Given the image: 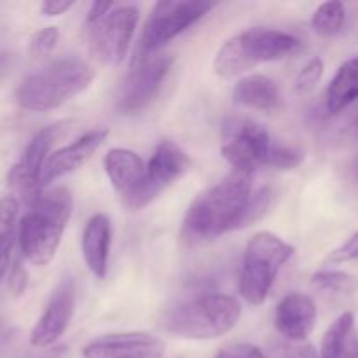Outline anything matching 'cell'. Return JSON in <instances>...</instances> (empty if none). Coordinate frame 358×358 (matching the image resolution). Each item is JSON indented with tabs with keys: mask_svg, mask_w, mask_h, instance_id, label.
<instances>
[{
	"mask_svg": "<svg viewBox=\"0 0 358 358\" xmlns=\"http://www.w3.org/2000/svg\"><path fill=\"white\" fill-rule=\"evenodd\" d=\"M114 3L112 2H94L91 3L90 7V13H87V23L94 24L98 23L100 20H103L108 13L112 10Z\"/></svg>",
	"mask_w": 358,
	"mask_h": 358,
	"instance_id": "34",
	"label": "cell"
},
{
	"mask_svg": "<svg viewBox=\"0 0 358 358\" xmlns=\"http://www.w3.org/2000/svg\"><path fill=\"white\" fill-rule=\"evenodd\" d=\"M103 166L115 191L124 198V203L138 191L145 178V163L138 154L129 149L115 147L108 150Z\"/></svg>",
	"mask_w": 358,
	"mask_h": 358,
	"instance_id": "17",
	"label": "cell"
},
{
	"mask_svg": "<svg viewBox=\"0 0 358 358\" xmlns=\"http://www.w3.org/2000/svg\"><path fill=\"white\" fill-rule=\"evenodd\" d=\"M266 358H320V353L304 343L280 341L266 352Z\"/></svg>",
	"mask_w": 358,
	"mask_h": 358,
	"instance_id": "28",
	"label": "cell"
},
{
	"mask_svg": "<svg viewBox=\"0 0 358 358\" xmlns=\"http://www.w3.org/2000/svg\"><path fill=\"white\" fill-rule=\"evenodd\" d=\"M215 358H266V353L254 345L238 343V345H231L220 350Z\"/></svg>",
	"mask_w": 358,
	"mask_h": 358,
	"instance_id": "31",
	"label": "cell"
},
{
	"mask_svg": "<svg viewBox=\"0 0 358 358\" xmlns=\"http://www.w3.org/2000/svg\"><path fill=\"white\" fill-rule=\"evenodd\" d=\"M217 2L208 0H161L150 10L133 63L156 55L163 45L205 17Z\"/></svg>",
	"mask_w": 358,
	"mask_h": 358,
	"instance_id": "7",
	"label": "cell"
},
{
	"mask_svg": "<svg viewBox=\"0 0 358 358\" xmlns=\"http://www.w3.org/2000/svg\"><path fill=\"white\" fill-rule=\"evenodd\" d=\"M271 136L268 129L247 117H229L222 124V152L224 159L234 171L254 175L257 168L266 166Z\"/></svg>",
	"mask_w": 358,
	"mask_h": 358,
	"instance_id": "8",
	"label": "cell"
},
{
	"mask_svg": "<svg viewBox=\"0 0 358 358\" xmlns=\"http://www.w3.org/2000/svg\"><path fill=\"white\" fill-rule=\"evenodd\" d=\"M66 126H69V122H55V124L42 128L30 140L27 149L21 154L20 161L10 168L9 177H7L9 187L14 189L28 206L34 205L44 192V189L41 187L42 168L48 161L52 143L56 142V138L62 135Z\"/></svg>",
	"mask_w": 358,
	"mask_h": 358,
	"instance_id": "12",
	"label": "cell"
},
{
	"mask_svg": "<svg viewBox=\"0 0 358 358\" xmlns=\"http://www.w3.org/2000/svg\"><path fill=\"white\" fill-rule=\"evenodd\" d=\"M358 100V56L343 63L325 91V108L329 114H339Z\"/></svg>",
	"mask_w": 358,
	"mask_h": 358,
	"instance_id": "21",
	"label": "cell"
},
{
	"mask_svg": "<svg viewBox=\"0 0 358 358\" xmlns=\"http://www.w3.org/2000/svg\"><path fill=\"white\" fill-rule=\"evenodd\" d=\"M350 173H352V178L358 184V156L352 161V166H350Z\"/></svg>",
	"mask_w": 358,
	"mask_h": 358,
	"instance_id": "37",
	"label": "cell"
},
{
	"mask_svg": "<svg viewBox=\"0 0 358 358\" xmlns=\"http://www.w3.org/2000/svg\"><path fill=\"white\" fill-rule=\"evenodd\" d=\"M303 51V42L287 31L255 27L224 42L213 62V70L222 79H234L259 63L280 62Z\"/></svg>",
	"mask_w": 358,
	"mask_h": 358,
	"instance_id": "4",
	"label": "cell"
},
{
	"mask_svg": "<svg viewBox=\"0 0 358 358\" xmlns=\"http://www.w3.org/2000/svg\"><path fill=\"white\" fill-rule=\"evenodd\" d=\"M77 303V289L72 276H65L51 292L44 313L30 332V345L45 350L55 345L72 322Z\"/></svg>",
	"mask_w": 358,
	"mask_h": 358,
	"instance_id": "13",
	"label": "cell"
},
{
	"mask_svg": "<svg viewBox=\"0 0 358 358\" xmlns=\"http://www.w3.org/2000/svg\"><path fill=\"white\" fill-rule=\"evenodd\" d=\"M107 136L108 129H93V131H87L86 135L77 138L70 145L62 147V149L49 154L48 161L42 168L41 187L44 189L51 182L58 180V178L65 177V175L72 173L77 168L86 164L91 159V156L103 145Z\"/></svg>",
	"mask_w": 358,
	"mask_h": 358,
	"instance_id": "15",
	"label": "cell"
},
{
	"mask_svg": "<svg viewBox=\"0 0 358 358\" xmlns=\"http://www.w3.org/2000/svg\"><path fill=\"white\" fill-rule=\"evenodd\" d=\"M112 243V224L105 213H96L87 220L83 233V255L87 269L103 280L108 269Z\"/></svg>",
	"mask_w": 358,
	"mask_h": 358,
	"instance_id": "18",
	"label": "cell"
},
{
	"mask_svg": "<svg viewBox=\"0 0 358 358\" xmlns=\"http://www.w3.org/2000/svg\"><path fill=\"white\" fill-rule=\"evenodd\" d=\"M304 161L303 150L296 149L292 145H287L283 142H271L269 147L268 159H266V166L275 168V170H294V168L301 166Z\"/></svg>",
	"mask_w": 358,
	"mask_h": 358,
	"instance_id": "26",
	"label": "cell"
},
{
	"mask_svg": "<svg viewBox=\"0 0 358 358\" xmlns=\"http://www.w3.org/2000/svg\"><path fill=\"white\" fill-rule=\"evenodd\" d=\"M59 353L56 352H41V353H27V355H23L21 358H58Z\"/></svg>",
	"mask_w": 358,
	"mask_h": 358,
	"instance_id": "36",
	"label": "cell"
},
{
	"mask_svg": "<svg viewBox=\"0 0 358 358\" xmlns=\"http://www.w3.org/2000/svg\"><path fill=\"white\" fill-rule=\"evenodd\" d=\"M233 100L248 108L262 112H276L283 107V94L278 84L268 76L252 73L234 84Z\"/></svg>",
	"mask_w": 358,
	"mask_h": 358,
	"instance_id": "19",
	"label": "cell"
},
{
	"mask_svg": "<svg viewBox=\"0 0 358 358\" xmlns=\"http://www.w3.org/2000/svg\"><path fill=\"white\" fill-rule=\"evenodd\" d=\"M273 199H275V194L269 187H262L252 192L243 212H241L240 220H238L236 229H243V227H248L257 222V220H261L271 208Z\"/></svg>",
	"mask_w": 358,
	"mask_h": 358,
	"instance_id": "25",
	"label": "cell"
},
{
	"mask_svg": "<svg viewBox=\"0 0 358 358\" xmlns=\"http://www.w3.org/2000/svg\"><path fill=\"white\" fill-rule=\"evenodd\" d=\"M241 306L226 294H205L178 304L164 317L163 329L182 339H217L236 327Z\"/></svg>",
	"mask_w": 358,
	"mask_h": 358,
	"instance_id": "5",
	"label": "cell"
},
{
	"mask_svg": "<svg viewBox=\"0 0 358 358\" xmlns=\"http://www.w3.org/2000/svg\"><path fill=\"white\" fill-rule=\"evenodd\" d=\"M59 41V31L56 27H45L35 31L30 38V55L34 58H44L55 51Z\"/></svg>",
	"mask_w": 358,
	"mask_h": 358,
	"instance_id": "29",
	"label": "cell"
},
{
	"mask_svg": "<svg viewBox=\"0 0 358 358\" xmlns=\"http://www.w3.org/2000/svg\"><path fill=\"white\" fill-rule=\"evenodd\" d=\"M346 21V7L343 2H324L311 17V27L322 37H334L343 30Z\"/></svg>",
	"mask_w": 358,
	"mask_h": 358,
	"instance_id": "23",
	"label": "cell"
},
{
	"mask_svg": "<svg viewBox=\"0 0 358 358\" xmlns=\"http://www.w3.org/2000/svg\"><path fill=\"white\" fill-rule=\"evenodd\" d=\"M355 259H358V231L352 234L341 247L332 250L325 259V262L327 264H343V262L355 261Z\"/></svg>",
	"mask_w": 358,
	"mask_h": 358,
	"instance_id": "30",
	"label": "cell"
},
{
	"mask_svg": "<svg viewBox=\"0 0 358 358\" xmlns=\"http://www.w3.org/2000/svg\"><path fill=\"white\" fill-rule=\"evenodd\" d=\"M27 285H28L27 269L23 268V264H21V262H16L13 268V271H10V276H9L10 290L14 292V296H21V294L27 290Z\"/></svg>",
	"mask_w": 358,
	"mask_h": 358,
	"instance_id": "32",
	"label": "cell"
},
{
	"mask_svg": "<svg viewBox=\"0 0 358 358\" xmlns=\"http://www.w3.org/2000/svg\"><path fill=\"white\" fill-rule=\"evenodd\" d=\"M173 62V55H150L133 63L115 101L119 114H136L149 107L159 94Z\"/></svg>",
	"mask_w": 358,
	"mask_h": 358,
	"instance_id": "9",
	"label": "cell"
},
{
	"mask_svg": "<svg viewBox=\"0 0 358 358\" xmlns=\"http://www.w3.org/2000/svg\"><path fill=\"white\" fill-rule=\"evenodd\" d=\"M138 23V9L133 6L117 7L103 20L93 24L90 31L91 58L101 65H119L128 52L131 38Z\"/></svg>",
	"mask_w": 358,
	"mask_h": 358,
	"instance_id": "11",
	"label": "cell"
},
{
	"mask_svg": "<svg viewBox=\"0 0 358 358\" xmlns=\"http://www.w3.org/2000/svg\"><path fill=\"white\" fill-rule=\"evenodd\" d=\"M294 255V247L269 231L254 234L241 262L240 292L252 306L266 301L282 266Z\"/></svg>",
	"mask_w": 358,
	"mask_h": 358,
	"instance_id": "6",
	"label": "cell"
},
{
	"mask_svg": "<svg viewBox=\"0 0 358 358\" xmlns=\"http://www.w3.org/2000/svg\"><path fill=\"white\" fill-rule=\"evenodd\" d=\"M311 285L324 296H348L357 289V280L348 273L322 269L311 276Z\"/></svg>",
	"mask_w": 358,
	"mask_h": 358,
	"instance_id": "24",
	"label": "cell"
},
{
	"mask_svg": "<svg viewBox=\"0 0 358 358\" xmlns=\"http://www.w3.org/2000/svg\"><path fill=\"white\" fill-rule=\"evenodd\" d=\"M250 194L252 175L233 170L191 203L184 219L185 233L192 240H213L234 231Z\"/></svg>",
	"mask_w": 358,
	"mask_h": 358,
	"instance_id": "1",
	"label": "cell"
},
{
	"mask_svg": "<svg viewBox=\"0 0 358 358\" xmlns=\"http://www.w3.org/2000/svg\"><path fill=\"white\" fill-rule=\"evenodd\" d=\"M320 358H358V332L352 311H345L327 329L322 339Z\"/></svg>",
	"mask_w": 358,
	"mask_h": 358,
	"instance_id": "20",
	"label": "cell"
},
{
	"mask_svg": "<svg viewBox=\"0 0 358 358\" xmlns=\"http://www.w3.org/2000/svg\"><path fill=\"white\" fill-rule=\"evenodd\" d=\"M164 343L149 332H122L84 346V358H163Z\"/></svg>",
	"mask_w": 358,
	"mask_h": 358,
	"instance_id": "14",
	"label": "cell"
},
{
	"mask_svg": "<svg viewBox=\"0 0 358 358\" xmlns=\"http://www.w3.org/2000/svg\"><path fill=\"white\" fill-rule=\"evenodd\" d=\"M72 206L73 198L65 187L42 192L41 198L30 205L20 224V247L28 262L45 266L55 259L72 215Z\"/></svg>",
	"mask_w": 358,
	"mask_h": 358,
	"instance_id": "3",
	"label": "cell"
},
{
	"mask_svg": "<svg viewBox=\"0 0 358 358\" xmlns=\"http://www.w3.org/2000/svg\"><path fill=\"white\" fill-rule=\"evenodd\" d=\"M94 79V69L80 58H59L21 80L16 101L30 112L58 108L86 91Z\"/></svg>",
	"mask_w": 358,
	"mask_h": 358,
	"instance_id": "2",
	"label": "cell"
},
{
	"mask_svg": "<svg viewBox=\"0 0 358 358\" xmlns=\"http://www.w3.org/2000/svg\"><path fill=\"white\" fill-rule=\"evenodd\" d=\"M20 203L13 196L0 199V280L9 269L10 252L16 238V222Z\"/></svg>",
	"mask_w": 358,
	"mask_h": 358,
	"instance_id": "22",
	"label": "cell"
},
{
	"mask_svg": "<svg viewBox=\"0 0 358 358\" xmlns=\"http://www.w3.org/2000/svg\"><path fill=\"white\" fill-rule=\"evenodd\" d=\"M73 0H45L42 2L41 10L45 16H62L73 7Z\"/></svg>",
	"mask_w": 358,
	"mask_h": 358,
	"instance_id": "33",
	"label": "cell"
},
{
	"mask_svg": "<svg viewBox=\"0 0 358 358\" xmlns=\"http://www.w3.org/2000/svg\"><path fill=\"white\" fill-rule=\"evenodd\" d=\"M191 157L171 140L157 143L152 157L145 164V178L138 191L126 201L131 210L145 208L173 182L180 180L191 168Z\"/></svg>",
	"mask_w": 358,
	"mask_h": 358,
	"instance_id": "10",
	"label": "cell"
},
{
	"mask_svg": "<svg viewBox=\"0 0 358 358\" xmlns=\"http://www.w3.org/2000/svg\"><path fill=\"white\" fill-rule=\"evenodd\" d=\"M10 62H13V56L6 51H0V79H3L7 76V72H9L10 66H13Z\"/></svg>",
	"mask_w": 358,
	"mask_h": 358,
	"instance_id": "35",
	"label": "cell"
},
{
	"mask_svg": "<svg viewBox=\"0 0 358 358\" xmlns=\"http://www.w3.org/2000/svg\"><path fill=\"white\" fill-rule=\"evenodd\" d=\"M317 304L304 294H289L275 311V327L287 341L303 343L317 325Z\"/></svg>",
	"mask_w": 358,
	"mask_h": 358,
	"instance_id": "16",
	"label": "cell"
},
{
	"mask_svg": "<svg viewBox=\"0 0 358 358\" xmlns=\"http://www.w3.org/2000/svg\"><path fill=\"white\" fill-rule=\"evenodd\" d=\"M324 59L322 58H313L306 63V65L301 69V72L297 73L296 83H294V87H296L297 93H310L311 90L317 87V84L320 83L322 76H324Z\"/></svg>",
	"mask_w": 358,
	"mask_h": 358,
	"instance_id": "27",
	"label": "cell"
}]
</instances>
